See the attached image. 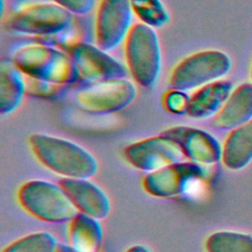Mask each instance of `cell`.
<instances>
[{
  "mask_svg": "<svg viewBox=\"0 0 252 252\" xmlns=\"http://www.w3.org/2000/svg\"><path fill=\"white\" fill-rule=\"evenodd\" d=\"M29 145L44 167L63 178H91L97 171L95 158L87 149L70 140L36 133L30 137Z\"/></svg>",
  "mask_w": 252,
  "mask_h": 252,
  "instance_id": "1",
  "label": "cell"
},
{
  "mask_svg": "<svg viewBox=\"0 0 252 252\" xmlns=\"http://www.w3.org/2000/svg\"><path fill=\"white\" fill-rule=\"evenodd\" d=\"M17 200L29 215L44 222H65L78 213L62 187L48 180L32 179L23 183Z\"/></svg>",
  "mask_w": 252,
  "mask_h": 252,
  "instance_id": "2",
  "label": "cell"
},
{
  "mask_svg": "<svg viewBox=\"0 0 252 252\" xmlns=\"http://www.w3.org/2000/svg\"><path fill=\"white\" fill-rule=\"evenodd\" d=\"M13 63L27 77L60 85L77 82L75 65L67 53L42 44L25 45L13 55Z\"/></svg>",
  "mask_w": 252,
  "mask_h": 252,
  "instance_id": "3",
  "label": "cell"
},
{
  "mask_svg": "<svg viewBox=\"0 0 252 252\" xmlns=\"http://www.w3.org/2000/svg\"><path fill=\"white\" fill-rule=\"evenodd\" d=\"M124 42L126 65L133 79L145 88L155 86L161 69V52L155 30L143 23L133 25Z\"/></svg>",
  "mask_w": 252,
  "mask_h": 252,
  "instance_id": "4",
  "label": "cell"
},
{
  "mask_svg": "<svg viewBox=\"0 0 252 252\" xmlns=\"http://www.w3.org/2000/svg\"><path fill=\"white\" fill-rule=\"evenodd\" d=\"M231 69V60L220 50L209 49L193 53L181 60L171 71V90L189 91L221 80Z\"/></svg>",
  "mask_w": 252,
  "mask_h": 252,
  "instance_id": "5",
  "label": "cell"
},
{
  "mask_svg": "<svg viewBox=\"0 0 252 252\" xmlns=\"http://www.w3.org/2000/svg\"><path fill=\"white\" fill-rule=\"evenodd\" d=\"M136 87L126 78L83 85L73 94L75 105L90 113H111L128 106L136 96Z\"/></svg>",
  "mask_w": 252,
  "mask_h": 252,
  "instance_id": "6",
  "label": "cell"
},
{
  "mask_svg": "<svg viewBox=\"0 0 252 252\" xmlns=\"http://www.w3.org/2000/svg\"><path fill=\"white\" fill-rule=\"evenodd\" d=\"M73 14L55 3H37L22 8L7 18V30L24 34L50 35L66 31Z\"/></svg>",
  "mask_w": 252,
  "mask_h": 252,
  "instance_id": "7",
  "label": "cell"
},
{
  "mask_svg": "<svg viewBox=\"0 0 252 252\" xmlns=\"http://www.w3.org/2000/svg\"><path fill=\"white\" fill-rule=\"evenodd\" d=\"M76 71L77 82L82 85L126 78L128 69L98 46L87 42H74L67 48Z\"/></svg>",
  "mask_w": 252,
  "mask_h": 252,
  "instance_id": "8",
  "label": "cell"
},
{
  "mask_svg": "<svg viewBox=\"0 0 252 252\" xmlns=\"http://www.w3.org/2000/svg\"><path fill=\"white\" fill-rule=\"evenodd\" d=\"M207 175L203 165L179 161L147 173L142 180L144 190L158 198H173L187 192Z\"/></svg>",
  "mask_w": 252,
  "mask_h": 252,
  "instance_id": "9",
  "label": "cell"
},
{
  "mask_svg": "<svg viewBox=\"0 0 252 252\" xmlns=\"http://www.w3.org/2000/svg\"><path fill=\"white\" fill-rule=\"evenodd\" d=\"M132 15L130 0H100L94 22L96 45L109 51L125 40L132 27Z\"/></svg>",
  "mask_w": 252,
  "mask_h": 252,
  "instance_id": "10",
  "label": "cell"
},
{
  "mask_svg": "<svg viewBox=\"0 0 252 252\" xmlns=\"http://www.w3.org/2000/svg\"><path fill=\"white\" fill-rule=\"evenodd\" d=\"M123 155L133 167L148 173L179 162L184 158L180 148L161 134L130 144Z\"/></svg>",
  "mask_w": 252,
  "mask_h": 252,
  "instance_id": "11",
  "label": "cell"
},
{
  "mask_svg": "<svg viewBox=\"0 0 252 252\" xmlns=\"http://www.w3.org/2000/svg\"><path fill=\"white\" fill-rule=\"evenodd\" d=\"M160 134L171 139L189 161L204 166L215 164L221 158L222 148L207 131L190 126H175Z\"/></svg>",
  "mask_w": 252,
  "mask_h": 252,
  "instance_id": "12",
  "label": "cell"
},
{
  "mask_svg": "<svg viewBox=\"0 0 252 252\" xmlns=\"http://www.w3.org/2000/svg\"><path fill=\"white\" fill-rule=\"evenodd\" d=\"M78 212L96 220L106 218L110 201L105 192L89 178H62L58 183Z\"/></svg>",
  "mask_w": 252,
  "mask_h": 252,
  "instance_id": "13",
  "label": "cell"
},
{
  "mask_svg": "<svg viewBox=\"0 0 252 252\" xmlns=\"http://www.w3.org/2000/svg\"><path fill=\"white\" fill-rule=\"evenodd\" d=\"M252 120V83L232 90L228 98L214 116L213 124L221 130H232Z\"/></svg>",
  "mask_w": 252,
  "mask_h": 252,
  "instance_id": "14",
  "label": "cell"
},
{
  "mask_svg": "<svg viewBox=\"0 0 252 252\" xmlns=\"http://www.w3.org/2000/svg\"><path fill=\"white\" fill-rule=\"evenodd\" d=\"M232 92V84L219 80L198 88L190 96L186 114L193 119L215 116Z\"/></svg>",
  "mask_w": 252,
  "mask_h": 252,
  "instance_id": "15",
  "label": "cell"
},
{
  "mask_svg": "<svg viewBox=\"0 0 252 252\" xmlns=\"http://www.w3.org/2000/svg\"><path fill=\"white\" fill-rule=\"evenodd\" d=\"M221 159L232 170L241 169L252 160V120L230 131L222 147Z\"/></svg>",
  "mask_w": 252,
  "mask_h": 252,
  "instance_id": "16",
  "label": "cell"
},
{
  "mask_svg": "<svg viewBox=\"0 0 252 252\" xmlns=\"http://www.w3.org/2000/svg\"><path fill=\"white\" fill-rule=\"evenodd\" d=\"M68 244L80 252H98L102 242L99 220L78 212L70 220Z\"/></svg>",
  "mask_w": 252,
  "mask_h": 252,
  "instance_id": "17",
  "label": "cell"
},
{
  "mask_svg": "<svg viewBox=\"0 0 252 252\" xmlns=\"http://www.w3.org/2000/svg\"><path fill=\"white\" fill-rule=\"evenodd\" d=\"M25 77L14 63L2 60L0 63V112L9 114L22 101L25 94Z\"/></svg>",
  "mask_w": 252,
  "mask_h": 252,
  "instance_id": "18",
  "label": "cell"
},
{
  "mask_svg": "<svg viewBox=\"0 0 252 252\" xmlns=\"http://www.w3.org/2000/svg\"><path fill=\"white\" fill-rule=\"evenodd\" d=\"M207 252H252V235L221 230L212 233L205 242Z\"/></svg>",
  "mask_w": 252,
  "mask_h": 252,
  "instance_id": "19",
  "label": "cell"
},
{
  "mask_svg": "<svg viewBox=\"0 0 252 252\" xmlns=\"http://www.w3.org/2000/svg\"><path fill=\"white\" fill-rule=\"evenodd\" d=\"M57 246L58 243L53 234L37 231L11 242L2 252H56Z\"/></svg>",
  "mask_w": 252,
  "mask_h": 252,
  "instance_id": "20",
  "label": "cell"
},
{
  "mask_svg": "<svg viewBox=\"0 0 252 252\" xmlns=\"http://www.w3.org/2000/svg\"><path fill=\"white\" fill-rule=\"evenodd\" d=\"M133 13L151 28H159L168 21V13L160 0H130Z\"/></svg>",
  "mask_w": 252,
  "mask_h": 252,
  "instance_id": "21",
  "label": "cell"
},
{
  "mask_svg": "<svg viewBox=\"0 0 252 252\" xmlns=\"http://www.w3.org/2000/svg\"><path fill=\"white\" fill-rule=\"evenodd\" d=\"M66 87L67 85L55 84L25 76V92L30 95L39 97H54L59 95L66 89Z\"/></svg>",
  "mask_w": 252,
  "mask_h": 252,
  "instance_id": "22",
  "label": "cell"
},
{
  "mask_svg": "<svg viewBox=\"0 0 252 252\" xmlns=\"http://www.w3.org/2000/svg\"><path fill=\"white\" fill-rule=\"evenodd\" d=\"M189 98L190 96L183 91L170 90L163 95V104L165 109L171 113H186Z\"/></svg>",
  "mask_w": 252,
  "mask_h": 252,
  "instance_id": "23",
  "label": "cell"
},
{
  "mask_svg": "<svg viewBox=\"0 0 252 252\" xmlns=\"http://www.w3.org/2000/svg\"><path fill=\"white\" fill-rule=\"evenodd\" d=\"M53 2L75 15H86L94 5V0H53Z\"/></svg>",
  "mask_w": 252,
  "mask_h": 252,
  "instance_id": "24",
  "label": "cell"
},
{
  "mask_svg": "<svg viewBox=\"0 0 252 252\" xmlns=\"http://www.w3.org/2000/svg\"><path fill=\"white\" fill-rule=\"evenodd\" d=\"M125 252H152V250L143 244H137V245H133L130 248H128Z\"/></svg>",
  "mask_w": 252,
  "mask_h": 252,
  "instance_id": "25",
  "label": "cell"
},
{
  "mask_svg": "<svg viewBox=\"0 0 252 252\" xmlns=\"http://www.w3.org/2000/svg\"><path fill=\"white\" fill-rule=\"evenodd\" d=\"M56 252H80V251L74 249L69 244H58Z\"/></svg>",
  "mask_w": 252,
  "mask_h": 252,
  "instance_id": "26",
  "label": "cell"
},
{
  "mask_svg": "<svg viewBox=\"0 0 252 252\" xmlns=\"http://www.w3.org/2000/svg\"><path fill=\"white\" fill-rule=\"evenodd\" d=\"M250 75H251V82H252V64H251V71H250Z\"/></svg>",
  "mask_w": 252,
  "mask_h": 252,
  "instance_id": "27",
  "label": "cell"
}]
</instances>
